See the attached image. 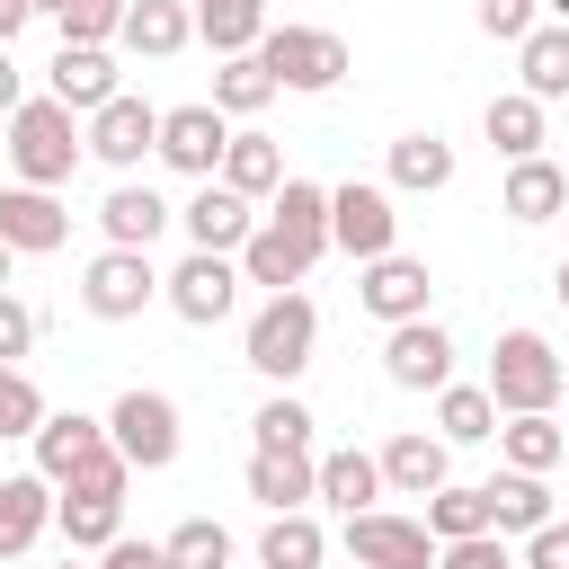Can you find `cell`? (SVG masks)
<instances>
[{"mask_svg":"<svg viewBox=\"0 0 569 569\" xmlns=\"http://www.w3.org/2000/svg\"><path fill=\"white\" fill-rule=\"evenodd\" d=\"M80 116L44 89V98H18L9 107V169H18V187H71V169H80Z\"/></svg>","mask_w":569,"mask_h":569,"instance_id":"1","label":"cell"},{"mask_svg":"<svg viewBox=\"0 0 569 569\" xmlns=\"http://www.w3.org/2000/svg\"><path fill=\"white\" fill-rule=\"evenodd\" d=\"M311 347H320V311H311V293H302V284L267 293V302L249 311V329H240V365H249L258 382H276V391L311 365Z\"/></svg>","mask_w":569,"mask_h":569,"instance_id":"2","label":"cell"},{"mask_svg":"<svg viewBox=\"0 0 569 569\" xmlns=\"http://www.w3.org/2000/svg\"><path fill=\"white\" fill-rule=\"evenodd\" d=\"M560 382H569V356H560L542 329H507V338H498V356H489V400H498V418L551 409Z\"/></svg>","mask_w":569,"mask_h":569,"instance_id":"3","label":"cell"},{"mask_svg":"<svg viewBox=\"0 0 569 569\" xmlns=\"http://www.w3.org/2000/svg\"><path fill=\"white\" fill-rule=\"evenodd\" d=\"M258 62L276 71V89L320 98V89L347 80V36H338V27H267V36H258Z\"/></svg>","mask_w":569,"mask_h":569,"instance_id":"4","label":"cell"},{"mask_svg":"<svg viewBox=\"0 0 569 569\" xmlns=\"http://www.w3.org/2000/svg\"><path fill=\"white\" fill-rule=\"evenodd\" d=\"M107 445H116L133 471H169V462H178V445H187V427H178V400L133 382V391L107 409Z\"/></svg>","mask_w":569,"mask_h":569,"instance_id":"5","label":"cell"},{"mask_svg":"<svg viewBox=\"0 0 569 569\" xmlns=\"http://www.w3.org/2000/svg\"><path fill=\"white\" fill-rule=\"evenodd\" d=\"M151 302H160L151 249H98V258L80 267V311H89V320H142Z\"/></svg>","mask_w":569,"mask_h":569,"instance_id":"6","label":"cell"},{"mask_svg":"<svg viewBox=\"0 0 569 569\" xmlns=\"http://www.w3.org/2000/svg\"><path fill=\"white\" fill-rule=\"evenodd\" d=\"M160 302H169L187 329L231 320V311H240V258H222V249H187V258L160 276Z\"/></svg>","mask_w":569,"mask_h":569,"instance_id":"7","label":"cell"},{"mask_svg":"<svg viewBox=\"0 0 569 569\" xmlns=\"http://www.w3.org/2000/svg\"><path fill=\"white\" fill-rule=\"evenodd\" d=\"M329 249H347L356 267H365V258H382V249H400L391 187H373V178H347V187H329Z\"/></svg>","mask_w":569,"mask_h":569,"instance_id":"8","label":"cell"},{"mask_svg":"<svg viewBox=\"0 0 569 569\" xmlns=\"http://www.w3.org/2000/svg\"><path fill=\"white\" fill-rule=\"evenodd\" d=\"M222 142H231V116H222L213 98H196V107H160L151 160H169L178 178H213V169H222Z\"/></svg>","mask_w":569,"mask_h":569,"instance_id":"9","label":"cell"},{"mask_svg":"<svg viewBox=\"0 0 569 569\" xmlns=\"http://www.w3.org/2000/svg\"><path fill=\"white\" fill-rule=\"evenodd\" d=\"M347 560L356 569H436V533L418 516L365 507V516H347Z\"/></svg>","mask_w":569,"mask_h":569,"instance_id":"10","label":"cell"},{"mask_svg":"<svg viewBox=\"0 0 569 569\" xmlns=\"http://www.w3.org/2000/svg\"><path fill=\"white\" fill-rule=\"evenodd\" d=\"M80 142H89V151H98L107 169H124V178H133V169L151 160V142H160V107H151V98H124V89H116V98H107V107H98V116L80 124Z\"/></svg>","mask_w":569,"mask_h":569,"instance_id":"11","label":"cell"},{"mask_svg":"<svg viewBox=\"0 0 569 569\" xmlns=\"http://www.w3.org/2000/svg\"><path fill=\"white\" fill-rule=\"evenodd\" d=\"M178 231H187V249H240L249 231H258V204L240 196V187H222V178H196V196L178 204Z\"/></svg>","mask_w":569,"mask_h":569,"instance_id":"12","label":"cell"},{"mask_svg":"<svg viewBox=\"0 0 569 569\" xmlns=\"http://www.w3.org/2000/svg\"><path fill=\"white\" fill-rule=\"evenodd\" d=\"M356 302L391 329V320H418L427 302H436V276H427V258H400V249H382V258H365V276H356Z\"/></svg>","mask_w":569,"mask_h":569,"instance_id":"13","label":"cell"},{"mask_svg":"<svg viewBox=\"0 0 569 569\" xmlns=\"http://www.w3.org/2000/svg\"><path fill=\"white\" fill-rule=\"evenodd\" d=\"M382 373L400 382V391H445L453 382V338L418 311V320H391V338H382Z\"/></svg>","mask_w":569,"mask_h":569,"instance_id":"14","label":"cell"},{"mask_svg":"<svg viewBox=\"0 0 569 569\" xmlns=\"http://www.w3.org/2000/svg\"><path fill=\"white\" fill-rule=\"evenodd\" d=\"M71 240V213H62V187H0V249L9 258H44Z\"/></svg>","mask_w":569,"mask_h":569,"instance_id":"15","label":"cell"},{"mask_svg":"<svg viewBox=\"0 0 569 569\" xmlns=\"http://www.w3.org/2000/svg\"><path fill=\"white\" fill-rule=\"evenodd\" d=\"M27 445H36V471L62 489V480H80V471L107 453V418H89V409H44V427H36Z\"/></svg>","mask_w":569,"mask_h":569,"instance_id":"16","label":"cell"},{"mask_svg":"<svg viewBox=\"0 0 569 569\" xmlns=\"http://www.w3.org/2000/svg\"><path fill=\"white\" fill-rule=\"evenodd\" d=\"M231 258H240V284H267V293H284V284H302V276H311L320 240H302V231H284V222H267V213H258V231H249Z\"/></svg>","mask_w":569,"mask_h":569,"instance_id":"17","label":"cell"},{"mask_svg":"<svg viewBox=\"0 0 569 569\" xmlns=\"http://www.w3.org/2000/svg\"><path fill=\"white\" fill-rule=\"evenodd\" d=\"M311 480H320V453H311V445H258V453H249V498H258L267 516L311 507V498H320Z\"/></svg>","mask_w":569,"mask_h":569,"instance_id":"18","label":"cell"},{"mask_svg":"<svg viewBox=\"0 0 569 569\" xmlns=\"http://www.w3.org/2000/svg\"><path fill=\"white\" fill-rule=\"evenodd\" d=\"M373 462H382V489H391V498H427V489H445V480H453V445H445V436H427V427L391 436Z\"/></svg>","mask_w":569,"mask_h":569,"instance_id":"19","label":"cell"},{"mask_svg":"<svg viewBox=\"0 0 569 569\" xmlns=\"http://www.w3.org/2000/svg\"><path fill=\"white\" fill-rule=\"evenodd\" d=\"M53 525V480L44 471H0V560H27Z\"/></svg>","mask_w":569,"mask_h":569,"instance_id":"20","label":"cell"},{"mask_svg":"<svg viewBox=\"0 0 569 569\" xmlns=\"http://www.w3.org/2000/svg\"><path fill=\"white\" fill-rule=\"evenodd\" d=\"M44 89H53L71 116H98L124 80H116V53H107V44H62V53H53V71H44Z\"/></svg>","mask_w":569,"mask_h":569,"instance_id":"21","label":"cell"},{"mask_svg":"<svg viewBox=\"0 0 569 569\" xmlns=\"http://www.w3.org/2000/svg\"><path fill=\"white\" fill-rule=\"evenodd\" d=\"M116 44H124V53H142V62H169V53H187V44H196V9H187V0H124Z\"/></svg>","mask_w":569,"mask_h":569,"instance_id":"22","label":"cell"},{"mask_svg":"<svg viewBox=\"0 0 569 569\" xmlns=\"http://www.w3.org/2000/svg\"><path fill=\"white\" fill-rule=\"evenodd\" d=\"M498 213H516V222H551V213H569V169L560 160H507V187H498Z\"/></svg>","mask_w":569,"mask_h":569,"instance_id":"23","label":"cell"},{"mask_svg":"<svg viewBox=\"0 0 569 569\" xmlns=\"http://www.w3.org/2000/svg\"><path fill=\"white\" fill-rule=\"evenodd\" d=\"M169 222H178V204H160V187H133V178H124V187L98 204V231H107V249H151Z\"/></svg>","mask_w":569,"mask_h":569,"instance_id":"24","label":"cell"},{"mask_svg":"<svg viewBox=\"0 0 569 569\" xmlns=\"http://www.w3.org/2000/svg\"><path fill=\"white\" fill-rule=\"evenodd\" d=\"M489 445H498V462H507V471H542V480H551V462L569 453V436H560V418H551V409H516V418H498V436H489Z\"/></svg>","mask_w":569,"mask_h":569,"instance_id":"25","label":"cell"},{"mask_svg":"<svg viewBox=\"0 0 569 569\" xmlns=\"http://www.w3.org/2000/svg\"><path fill=\"white\" fill-rule=\"evenodd\" d=\"M53 525H62L71 551H107L124 533V498H107V489H53Z\"/></svg>","mask_w":569,"mask_h":569,"instance_id":"26","label":"cell"},{"mask_svg":"<svg viewBox=\"0 0 569 569\" xmlns=\"http://www.w3.org/2000/svg\"><path fill=\"white\" fill-rule=\"evenodd\" d=\"M489 533H533L551 516V480L542 471H489Z\"/></svg>","mask_w":569,"mask_h":569,"instance_id":"27","label":"cell"},{"mask_svg":"<svg viewBox=\"0 0 569 569\" xmlns=\"http://www.w3.org/2000/svg\"><path fill=\"white\" fill-rule=\"evenodd\" d=\"M338 516H365L373 498H382V462L373 453H356V445H338V453H320V480H311Z\"/></svg>","mask_w":569,"mask_h":569,"instance_id":"28","label":"cell"},{"mask_svg":"<svg viewBox=\"0 0 569 569\" xmlns=\"http://www.w3.org/2000/svg\"><path fill=\"white\" fill-rule=\"evenodd\" d=\"M320 560H329V533L311 525V507L267 516V533H258V569H320Z\"/></svg>","mask_w":569,"mask_h":569,"instance_id":"29","label":"cell"},{"mask_svg":"<svg viewBox=\"0 0 569 569\" xmlns=\"http://www.w3.org/2000/svg\"><path fill=\"white\" fill-rule=\"evenodd\" d=\"M516 80H525V98H542V107L569 98V27H560V18L516 44Z\"/></svg>","mask_w":569,"mask_h":569,"instance_id":"30","label":"cell"},{"mask_svg":"<svg viewBox=\"0 0 569 569\" xmlns=\"http://www.w3.org/2000/svg\"><path fill=\"white\" fill-rule=\"evenodd\" d=\"M213 178H222V187H240V196L258 204V196H276V187H284V151H276L267 133H231V142H222V169H213Z\"/></svg>","mask_w":569,"mask_h":569,"instance_id":"31","label":"cell"},{"mask_svg":"<svg viewBox=\"0 0 569 569\" xmlns=\"http://www.w3.org/2000/svg\"><path fill=\"white\" fill-rule=\"evenodd\" d=\"M436 436H445V445H489V436H498L489 382H445V391H436Z\"/></svg>","mask_w":569,"mask_h":569,"instance_id":"32","label":"cell"},{"mask_svg":"<svg viewBox=\"0 0 569 569\" xmlns=\"http://www.w3.org/2000/svg\"><path fill=\"white\" fill-rule=\"evenodd\" d=\"M391 187H409V196L453 187V142H445V133H400V142H391Z\"/></svg>","mask_w":569,"mask_h":569,"instance_id":"33","label":"cell"},{"mask_svg":"<svg viewBox=\"0 0 569 569\" xmlns=\"http://www.w3.org/2000/svg\"><path fill=\"white\" fill-rule=\"evenodd\" d=\"M480 124H489V142H498L507 160H533V151H542V98H525V89H498Z\"/></svg>","mask_w":569,"mask_h":569,"instance_id":"34","label":"cell"},{"mask_svg":"<svg viewBox=\"0 0 569 569\" xmlns=\"http://www.w3.org/2000/svg\"><path fill=\"white\" fill-rule=\"evenodd\" d=\"M196 36L213 53H249L267 36V0H196Z\"/></svg>","mask_w":569,"mask_h":569,"instance_id":"35","label":"cell"},{"mask_svg":"<svg viewBox=\"0 0 569 569\" xmlns=\"http://www.w3.org/2000/svg\"><path fill=\"white\" fill-rule=\"evenodd\" d=\"M267 98H276V71L258 62V44H249V53H222V71H213V107H222V116H258Z\"/></svg>","mask_w":569,"mask_h":569,"instance_id":"36","label":"cell"},{"mask_svg":"<svg viewBox=\"0 0 569 569\" xmlns=\"http://www.w3.org/2000/svg\"><path fill=\"white\" fill-rule=\"evenodd\" d=\"M436 542H462V533H489V489H462V480H445V489H427V516H418Z\"/></svg>","mask_w":569,"mask_h":569,"instance_id":"37","label":"cell"},{"mask_svg":"<svg viewBox=\"0 0 569 569\" xmlns=\"http://www.w3.org/2000/svg\"><path fill=\"white\" fill-rule=\"evenodd\" d=\"M231 525H213V516H187V525H169V560L178 569H231Z\"/></svg>","mask_w":569,"mask_h":569,"instance_id":"38","label":"cell"},{"mask_svg":"<svg viewBox=\"0 0 569 569\" xmlns=\"http://www.w3.org/2000/svg\"><path fill=\"white\" fill-rule=\"evenodd\" d=\"M36 427H44L36 373H27V365H0V445H9V436H36Z\"/></svg>","mask_w":569,"mask_h":569,"instance_id":"39","label":"cell"},{"mask_svg":"<svg viewBox=\"0 0 569 569\" xmlns=\"http://www.w3.org/2000/svg\"><path fill=\"white\" fill-rule=\"evenodd\" d=\"M53 27H62V44H116L124 0H62V9H53Z\"/></svg>","mask_w":569,"mask_h":569,"instance_id":"40","label":"cell"},{"mask_svg":"<svg viewBox=\"0 0 569 569\" xmlns=\"http://www.w3.org/2000/svg\"><path fill=\"white\" fill-rule=\"evenodd\" d=\"M311 427H320V418H311V409H302L293 391L258 400V418H249V436H258V445H311Z\"/></svg>","mask_w":569,"mask_h":569,"instance_id":"41","label":"cell"},{"mask_svg":"<svg viewBox=\"0 0 569 569\" xmlns=\"http://www.w3.org/2000/svg\"><path fill=\"white\" fill-rule=\"evenodd\" d=\"M471 18H480V36H489V44H525V36L542 27V0H480Z\"/></svg>","mask_w":569,"mask_h":569,"instance_id":"42","label":"cell"},{"mask_svg":"<svg viewBox=\"0 0 569 569\" xmlns=\"http://www.w3.org/2000/svg\"><path fill=\"white\" fill-rule=\"evenodd\" d=\"M436 569H525L507 551V533H462V542H436Z\"/></svg>","mask_w":569,"mask_h":569,"instance_id":"43","label":"cell"},{"mask_svg":"<svg viewBox=\"0 0 569 569\" xmlns=\"http://www.w3.org/2000/svg\"><path fill=\"white\" fill-rule=\"evenodd\" d=\"M516 560H525V569H569V516H542Z\"/></svg>","mask_w":569,"mask_h":569,"instance_id":"44","label":"cell"},{"mask_svg":"<svg viewBox=\"0 0 569 569\" xmlns=\"http://www.w3.org/2000/svg\"><path fill=\"white\" fill-rule=\"evenodd\" d=\"M27 347H36V311H27L18 293H0V365H18Z\"/></svg>","mask_w":569,"mask_h":569,"instance_id":"45","label":"cell"},{"mask_svg":"<svg viewBox=\"0 0 569 569\" xmlns=\"http://www.w3.org/2000/svg\"><path fill=\"white\" fill-rule=\"evenodd\" d=\"M98 569H178V560H169V542H133V533H116V542L98 551Z\"/></svg>","mask_w":569,"mask_h":569,"instance_id":"46","label":"cell"},{"mask_svg":"<svg viewBox=\"0 0 569 569\" xmlns=\"http://www.w3.org/2000/svg\"><path fill=\"white\" fill-rule=\"evenodd\" d=\"M18 98H27V71H18V62H9V44H0V116H9Z\"/></svg>","mask_w":569,"mask_h":569,"instance_id":"47","label":"cell"},{"mask_svg":"<svg viewBox=\"0 0 569 569\" xmlns=\"http://www.w3.org/2000/svg\"><path fill=\"white\" fill-rule=\"evenodd\" d=\"M27 18H36L27 0H0V44H18V27H27Z\"/></svg>","mask_w":569,"mask_h":569,"instance_id":"48","label":"cell"},{"mask_svg":"<svg viewBox=\"0 0 569 569\" xmlns=\"http://www.w3.org/2000/svg\"><path fill=\"white\" fill-rule=\"evenodd\" d=\"M551 293H560V302H569V258H560V276H551Z\"/></svg>","mask_w":569,"mask_h":569,"instance_id":"49","label":"cell"},{"mask_svg":"<svg viewBox=\"0 0 569 569\" xmlns=\"http://www.w3.org/2000/svg\"><path fill=\"white\" fill-rule=\"evenodd\" d=\"M542 9H551V18H560V27H569V0H542Z\"/></svg>","mask_w":569,"mask_h":569,"instance_id":"50","label":"cell"},{"mask_svg":"<svg viewBox=\"0 0 569 569\" xmlns=\"http://www.w3.org/2000/svg\"><path fill=\"white\" fill-rule=\"evenodd\" d=\"M27 9H44V18H53V9H62V0H27Z\"/></svg>","mask_w":569,"mask_h":569,"instance_id":"51","label":"cell"},{"mask_svg":"<svg viewBox=\"0 0 569 569\" xmlns=\"http://www.w3.org/2000/svg\"><path fill=\"white\" fill-rule=\"evenodd\" d=\"M0 284H9V249H0Z\"/></svg>","mask_w":569,"mask_h":569,"instance_id":"52","label":"cell"},{"mask_svg":"<svg viewBox=\"0 0 569 569\" xmlns=\"http://www.w3.org/2000/svg\"><path fill=\"white\" fill-rule=\"evenodd\" d=\"M62 569H80V560H62Z\"/></svg>","mask_w":569,"mask_h":569,"instance_id":"53","label":"cell"}]
</instances>
